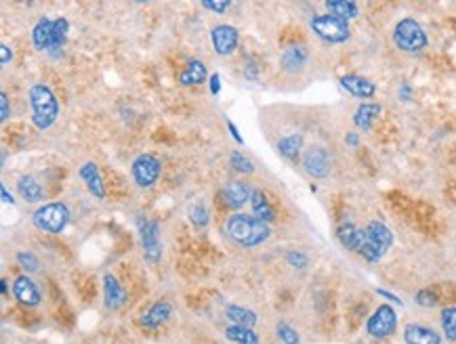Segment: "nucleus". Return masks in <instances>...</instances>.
<instances>
[{"instance_id":"f257e3e1","label":"nucleus","mask_w":456,"mask_h":344,"mask_svg":"<svg viewBox=\"0 0 456 344\" xmlns=\"http://www.w3.org/2000/svg\"><path fill=\"white\" fill-rule=\"evenodd\" d=\"M225 231L232 242H236L242 248H257L271 235L267 223L248 216V214H234L225 223Z\"/></svg>"},{"instance_id":"f03ea898","label":"nucleus","mask_w":456,"mask_h":344,"mask_svg":"<svg viewBox=\"0 0 456 344\" xmlns=\"http://www.w3.org/2000/svg\"><path fill=\"white\" fill-rule=\"evenodd\" d=\"M32 105V122L38 130H46L59 116V101L46 84H34L27 92Z\"/></svg>"},{"instance_id":"7ed1b4c3","label":"nucleus","mask_w":456,"mask_h":344,"mask_svg":"<svg viewBox=\"0 0 456 344\" xmlns=\"http://www.w3.org/2000/svg\"><path fill=\"white\" fill-rule=\"evenodd\" d=\"M394 44L404 50V53H421L427 48L429 40H427V34L423 29V25L413 19V17H406L402 21H398L396 29H394Z\"/></svg>"},{"instance_id":"20e7f679","label":"nucleus","mask_w":456,"mask_h":344,"mask_svg":"<svg viewBox=\"0 0 456 344\" xmlns=\"http://www.w3.org/2000/svg\"><path fill=\"white\" fill-rule=\"evenodd\" d=\"M364 231H366V246L362 250V256L368 263H379L394 246V233L381 221H370L364 227Z\"/></svg>"},{"instance_id":"39448f33","label":"nucleus","mask_w":456,"mask_h":344,"mask_svg":"<svg viewBox=\"0 0 456 344\" xmlns=\"http://www.w3.org/2000/svg\"><path fill=\"white\" fill-rule=\"evenodd\" d=\"M32 221L44 233H61L69 223V208L63 202H48L34 212Z\"/></svg>"},{"instance_id":"423d86ee","label":"nucleus","mask_w":456,"mask_h":344,"mask_svg":"<svg viewBox=\"0 0 456 344\" xmlns=\"http://www.w3.org/2000/svg\"><path fill=\"white\" fill-rule=\"evenodd\" d=\"M311 29L316 36H320L324 42H330V44H341V42H347L349 36H351V27H349V21L337 17V15H318L311 19Z\"/></svg>"},{"instance_id":"0eeeda50","label":"nucleus","mask_w":456,"mask_h":344,"mask_svg":"<svg viewBox=\"0 0 456 344\" xmlns=\"http://www.w3.org/2000/svg\"><path fill=\"white\" fill-rule=\"evenodd\" d=\"M398 330V313L391 305H381L366 322V332L368 336L383 340L389 338Z\"/></svg>"},{"instance_id":"6e6552de","label":"nucleus","mask_w":456,"mask_h":344,"mask_svg":"<svg viewBox=\"0 0 456 344\" xmlns=\"http://www.w3.org/2000/svg\"><path fill=\"white\" fill-rule=\"evenodd\" d=\"M133 181L137 183V187L141 189H149L158 183L160 172H162V164L154 153H141L135 162H133Z\"/></svg>"},{"instance_id":"1a4fd4ad","label":"nucleus","mask_w":456,"mask_h":344,"mask_svg":"<svg viewBox=\"0 0 456 344\" xmlns=\"http://www.w3.org/2000/svg\"><path fill=\"white\" fill-rule=\"evenodd\" d=\"M141 246L147 263L156 265L162 259V242H160V225L158 221H145L141 225Z\"/></svg>"},{"instance_id":"9d476101","label":"nucleus","mask_w":456,"mask_h":344,"mask_svg":"<svg viewBox=\"0 0 456 344\" xmlns=\"http://www.w3.org/2000/svg\"><path fill=\"white\" fill-rule=\"evenodd\" d=\"M213 48L221 57H229L238 48V29L229 23H219L210 29Z\"/></svg>"},{"instance_id":"9b49d317","label":"nucleus","mask_w":456,"mask_h":344,"mask_svg":"<svg viewBox=\"0 0 456 344\" xmlns=\"http://www.w3.org/2000/svg\"><path fill=\"white\" fill-rule=\"evenodd\" d=\"M303 168L314 179H324L330 172V156L322 147H309L303 156Z\"/></svg>"},{"instance_id":"f8f14e48","label":"nucleus","mask_w":456,"mask_h":344,"mask_svg":"<svg viewBox=\"0 0 456 344\" xmlns=\"http://www.w3.org/2000/svg\"><path fill=\"white\" fill-rule=\"evenodd\" d=\"M341 86H343L349 95H354L356 99H362V101L373 99L375 92H377V86H375L373 80H368V78H364V76H356V74L343 76V78H341Z\"/></svg>"},{"instance_id":"ddd939ff","label":"nucleus","mask_w":456,"mask_h":344,"mask_svg":"<svg viewBox=\"0 0 456 344\" xmlns=\"http://www.w3.org/2000/svg\"><path fill=\"white\" fill-rule=\"evenodd\" d=\"M337 238H339V242H341L347 250L358 252V254H362V250H364V246H366V231L360 229V227H356V225H351V223L339 225Z\"/></svg>"},{"instance_id":"4468645a","label":"nucleus","mask_w":456,"mask_h":344,"mask_svg":"<svg viewBox=\"0 0 456 344\" xmlns=\"http://www.w3.org/2000/svg\"><path fill=\"white\" fill-rule=\"evenodd\" d=\"M253 187L244 181H232L223 187V198H225V204L232 206V208H242L246 202H250L253 198Z\"/></svg>"},{"instance_id":"2eb2a0df","label":"nucleus","mask_w":456,"mask_h":344,"mask_svg":"<svg viewBox=\"0 0 456 344\" xmlns=\"http://www.w3.org/2000/svg\"><path fill=\"white\" fill-rule=\"evenodd\" d=\"M13 294L25 307H36L40 303V290L27 275H21L13 282Z\"/></svg>"},{"instance_id":"dca6fc26","label":"nucleus","mask_w":456,"mask_h":344,"mask_svg":"<svg viewBox=\"0 0 456 344\" xmlns=\"http://www.w3.org/2000/svg\"><path fill=\"white\" fill-rule=\"evenodd\" d=\"M80 179L84 181L86 189L90 191V195H95L97 200H103L105 198V187H103V181H101V174H99V168L95 162H84L78 170Z\"/></svg>"},{"instance_id":"f3484780","label":"nucleus","mask_w":456,"mask_h":344,"mask_svg":"<svg viewBox=\"0 0 456 344\" xmlns=\"http://www.w3.org/2000/svg\"><path fill=\"white\" fill-rule=\"evenodd\" d=\"M404 340L406 344H440L442 336L434 328H427L421 324H408L404 328Z\"/></svg>"},{"instance_id":"a211bd4d","label":"nucleus","mask_w":456,"mask_h":344,"mask_svg":"<svg viewBox=\"0 0 456 344\" xmlns=\"http://www.w3.org/2000/svg\"><path fill=\"white\" fill-rule=\"evenodd\" d=\"M170 315H173V305L168 301H160V303L152 305L143 313L141 326H145V328H160L162 324H166L170 319Z\"/></svg>"},{"instance_id":"6ab92c4d","label":"nucleus","mask_w":456,"mask_h":344,"mask_svg":"<svg viewBox=\"0 0 456 344\" xmlns=\"http://www.w3.org/2000/svg\"><path fill=\"white\" fill-rule=\"evenodd\" d=\"M309 59V53L303 44H295V46H288L282 55V67L290 74H297L305 67Z\"/></svg>"},{"instance_id":"aec40b11","label":"nucleus","mask_w":456,"mask_h":344,"mask_svg":"<svg viewBox=\"0 0 456 344\" xmlns=\"http://www.w3.org/2000/svg\"><path fill=\"white\" fill-rule=\"evenodd\" d=\"M103 292H105V305L109 309H120L126 303V292L120 286V282L114 275H105L103 277Z\"/></svg>"},{"instance_id":"412c9836","label":"nucleus","mask_w":456,"mask_h":344,"mask_svg":"<svg viewBox=\"0 0 456 344\" xmlns=\"http://www.w3.org/2000/svg\"><path fill=\"white\" fill-rule=\"evenodd\" d=\"M53 27H55V21H51V19H46V17H42V19L34 25V29H32V42H34V46H36L38 50L53 46Z\"/></svg>"},{"instance_id":"4be33fe9","label":"nucleus","mask_w":456,"mask_h":344,"mask_svg":"<svg viewBox=\"0 0 456 344\" xmlns=\"http://www.w3.org/2000/svg\"><path fill=\"white\" fill-rule=\"evenodd\" d=\"M381 111H383V107H381L379 103H362V105L356 109V113H354V122H356L358 128L370 130Z\"/></svg>"},{"instance_id":"5701e85b","label":"nucleus","mask_w":456,"mask_h":344,"mask_svg":"<svg viewBox=\"0 0 456 344\" xmlns=\"http://www.w3.org/2000/svg\"><path fill=\"white\" fill-rule=\"evenodd\" d=\"M206 80H208V71H206L204 63L198 61V59L189 61V63H187V69L179 74V82H181L183 86H194V84L198 86V84H202V82H206Z\"/></svg>"},{"instance_id":"b1692460","label":"nucleus","mask_w":456,"mask_h":344,"mask_svg":"<svg viewBox=\"0 0 456 344\" xmlns=\"http://www.w3.org/2000/svg\"><path fill=\"white\" fill-rule=\"evenodd\" d=\"M250 206H253V214H255V219H259V221H263V223H271V221L276 219L274 208H271L267 195H265L261 189H255V191H253Z\"/></svg>"},{"instance_id":"393cba45","label":"nucleus","mask_w":456,"mask_h":344,"mask_svg":"<svg viewBox=\"0 0 456 344\" xmlns=\"http://www.w3.org/2000/svg\"><path fill=\"white\" fill-rule=\"evenodd\" d=\"M17 191H19V195H21L27 204H36V202H42V200H44L42 187H40L38 181L32 179V177H21V179L17 181Z\"/></svg>"},{"instance_id":"a878e982","label":"nucleus","mask_w":456,"mask_h":344,"mask_svg":"<svg viewBox=\"0 0 456 344\" xmlns=\"http://www.w3.org/2000/svg\"><path fill=\"white\" fill-rule=\"evenodd\" d=\"M225 315L227 319L234 324V326H244V328H253L257 324V313L250 311V309H244V307H238V305H229L225 309Z\"/></svg>"},{"instance_id":"bb28decb","label":"nucleus","mask_w":456,"mask_h":344,"mask_svg":"<svg viewBox=\"0 0 456 344\" xmlns=\"http://www.w3.org/2000/svg\"><path fill=\"white\" fill-rule=\"evenodd\" d=\"M326 8L330 11V15H337V17H341L345 21H349V19H354V17L360 15V6L354 0H328Z\"/></svg>"},{"instance_id":"cd10ccee","label":"nucleus","mask_w":456,"mask_h":344,"mask_svg":"<svg viewBox=\"0 0 456 344\" xmlns=\"http://www.w3.org/2000/svg\"><path fill=\"white\" fill-rule=\"evenodd\" d=\"M225 338L234 344H259V336L253 332V328L244 326H229L225 330Z\"/></svg>"},{"instance_id":"c85d7f7f","label":"nucleus","mask_w":456,"mask_h":344,"mask_svg":"<svg viewBox=\"0 0 456 344\" xmlns=\"http://www.w3.org/2000/svg\"><path fill=\"white\" fill-rule=\"evenodd\" d=\"M442 332L450 343H456V307L442 311Z\"/></svg>"},{"instance_id":"c756f323","label":"nucleus","mask_w":456,"mask_h":344,"mask_svg":"<svg viewBox=\"0 0 456 344\" xmlns=\"http://www.w3.org/2000/svg\"><path fill=\"white\" fill-rule=\"evenodd\" d=\"M278 149H280L282 156L295 160V158L299 156V149H301V137H299V135H293V137L282 139V141L278 143Z\"/></svg>"},{"instance_id":"7c9ffc66","label":"nucleus","mask_w":456,"mask_h":344,"mask_svg":"<svg viewBox=\"0 0 456 344\" xmlns=\"http://www.w3.org/2000/svg\"><path fill=\"white\" fill-rule=\"evenodd\" d=\"M229 166H232L236 172H242V174H253V172H255L253 162H250L246 156L238 153V151H232V153H229Z\"/></svg>"},{"instance_id":"2f4dec72","label":"nucleus","mask_w":456,"mask_h":344,"mask_svg":"<svg viewBox=\"0 0 456 344\" xmlns=\"http://www.w3.org/2000/svg\"><path fill=\"white\" fill-rule=\"evenodd\" d=\"M67 29H69V21H67L65 17L55 19V27H53V46H51V48H59V46H63L65 36H67Z\"/></svg>"},{"instance_id":"473e14b6","label":"nucleus","mask_w":456,"mask_h":344,"mask_svg":"<svg viewBox=\"0 0 456 344\" xmlns=\"http://www.w3.org/2000/svg\"><path fill=\"white\" fill-rule=\"evenodd\" d=\"M17 263L21 265V269L25 273H36L40 269V261L32 254V252H19L17 254Z\"/></svg>"},{"instance_id":"72a5a7b5","label":"nucleus","mask_w":456,"mask_h":344,"mask_svg":"<svg viewBox=\"0 0 456 344\" xmlns=\"http://www.w3.org/2000/svg\"><path fill=\"white\" fill-rule=\"evenodd\" d=\"M278 338L282 340L284 344H299L301 338L297 334L295 328H290L288 324H278Z\"/></svg>"},{"instance_id":"f704fd0d","label":"nucleus","mask_w":456,"mask_h":344,"mask_svg":"<svg viewBox=\"0 0 456 344\" xmlns=\"http://www.w3.org/2000/svg\"><path fill=\"white\" fill-rule=\"evenodd\" d=\"M189 219H192V223H194L196 227L204 229V227L208 225V210H206L204 206H196V208H192Z\"/></svg>"},{"instance_id":"c9c22d12","label":"nucleus","mask_w":456,"mask_h":344,"mask_svg":"<svg viewBox=\"0 0 456 344\" xmlns=\"http://www.w3.org/2000/svg\"><path fill=\"white\" fill-rule=\"evenodd\" d=\"M286 263H288L290 267H295V269H305V267L309 265V259H307L303 252H297V250H293V252H288V254H286Z\"/></svg>"},{"instance_id":"e433bc0d","label":"nucleus","mask_w":456,"mask_h":344,"mask_svg":"<svg viewBox=\"0 0 456 344\" xmlns=\"http://www.w3.org/2000/svg\"><path fill=\"white\" fill-rule=\"evenodd\" d=\"M202 6L208 8V11H213V13H217V15H223L232 6V2L229 0H204Z\"/></svg>"},{"instance_id":"4c0bfd02","label":"nucleus","mask_w":456,"mask_h":344,"mask_svg":"<svg viewBox=\"0 0 456 344\" xmlns=\"http://www.w3.org/2000/svg\"><path fill=\"white\" fill-rule=\"evenodd\" d=\"M417 303L423 305V307H436V305H438V298H436L434 292H429V290H421V292L417 294Z\"/></svg>"},{"instance_id":"58836bf2","label":"nucleus","mask_w":456,"mask_h":344,"mask_svg":"<svg viewBox=\"0 0 456 344\" xmlns=\"http://www.w3.org/2000/svg\"><path fill=\"white\" fill-rule=\"evenodd\" d=\"M8 116H11V109H8V97H6V92H2V95H0V120L6 122Z\"/></svg>"},{"instance_id":"ea45409f","label":"nucleus","mask_w":456,"mask_h":344,"mask_svg":"<svg viewBox=\"0 0 456 344\" xmlns=\"http://www.w3.org/2000/svg\"><path fill=\"white\" fill-rule=\"evenodd\" d=\"M11 59H13V53H11V48H8L6 44H0V63H2V65H8V63H11Z\"/></svg>"},{"instance_id":"a19ab883","label":"nucleus","mask_w":456,"mask_h":344,"mask_svg":"<svg viewBox=\"0 0 456 344\" xmlns=\"http://www.w3.org/2000/svg\"><path fill=\"white\" fill-rule=\"evenodd\" d=\"M210 92H213L215 97L221 92V76H219V74H213V78H210Z\"/></svg>"},{"instance_id":"79ce46f5","label":"nucleus","mask_w":456,"mask_h":344,"mask_svg":"<svg viewBox=\"0 0 456 344\" xmlns=\"http://www.w3.org/2000/svg\"><path fill=\"white\" fill-rule=\"evenodd\" d=\"M227 126H229V130H232V135H234V139H236L238 143H242V137H240V132H238V128H236V124H234L232 120H227Z\"/></svg>"},{"instance_id":"37998d69","label":"nucleus","mask_w":456,"mask_h":344,"mask_svg":"<svg viewBox=\"0 0 456 344\" xmlns=\"http://www.w3.org/2000/svg\"><path fill=\"white\" fill-rule=\"evenodd\" d=\"M381 296H385V298H389V301H394V303H398V305H402V301L398 298V296H394V294H389V292H385V290H377Z\"/></svg>"},{"instance_id":"c03bdc74","label":"nucleus","mask_w":456,"mask_h":344,"mask_svg":"<svg viewBox=\"0 0 456 344\" xmlns=\"http://www.w3.org/2000/svg\"><path fill=\"white\" fill-rule=\"evenodd\" d=\"M2 200H4L6 204H15V198H13V195H8L6 187H2Z\"/></svg>"},{"instance_id":"a18cd8bd","label":"nucleus","mask_w":456,"mask_h":344,"mask_svg":"<svg viewBox=\"0 0 456 344\" xmlns=\"http://www.w3.org/2000/svg\"><path fill=\"white\" fill-rule=\"evenodd\" d=\"M347 143L349 145H358V137L356 135H347Z\"/></svg>"}]
</instances>
